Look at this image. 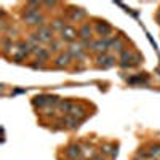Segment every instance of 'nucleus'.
<instances>
[{"mask_svg": "<svg viewBox=\"0 0 160 160\" xmlns=\"http://www.w3.org/2000/svg\"><path fill=\"white\" fill-rule=\"evenodd\" d=\"M75 37V31L71 29V28H66L62 29V38H68V40H72Z\"/></svg>", "mask_w": 160, "mask_h": 160, "instance_id": "nucleus-1", "label": "nucleus"}]
</instances>
